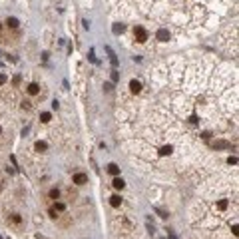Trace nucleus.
Wrapping results in <instances>:
<instances>
[{
    "mask_svg": "<svg viewBox=\"0 0 239 239\" xmlns=\"http://www.w3.org/2000/svg\"><path fill=\"white\" fill-rule=\"evenodd\" d=\"M155 213H158L159 217H167V213L163 211V209H158V207H155Z\"/></svg>",
    "mask_w": 239,
    "mask_h": 239,
    "instance_id": "obj_22",
    "label": "nucleus"
},
{
    "mask_svg": "<svg viewBox=\"0 0 239 239\" xmlns=\"http://www.w3.org/2000/svg\"><path fill=\"white\" fill-rule=\"evenodd\" d=\"M34 150H36V152H46L48 144L46 141H36V144H34Z\"/></svg>",
    "mask_w": 239,
    "mask_h": 239,
    "instance_id": "obj_11",
    "label": "nucleus"
},
{
    "mask_svg": "<svg viewBox=\"0 0 239 239\" xmlns=\"http://www.w3.org/2000/svg\"><path fill=\"white\" fill-rule=\"evenodd\" d=\"M110 205H112V207H120V205H122V197H120L118 193L110 197Z\"/></svg>",
    "mask_w": 239,
    "mask_h": 239,
    "instance_id": "obj_9",
    "label": "nucleus"
},
{
    "mask_svg": "<svg viewBox=\"0 0 239 239\" xmlns=\"http://www.w3.org/2000/svg\"><path fill=\"white\" fill-rule=\"evenodd\" d=\"M108 173H112L114 177H118L120 175V166L118 163H110V166H108Z\"/></svg>",
    "mask_w": 239,
    "mask_h": 239,
    "instance_id": "obj_8",
    "label": "nucleus"
},
{
    "mask_svg": "<svg viewBox=\"0 0 239 239\" xmlns=\"http://www.w3.org/2000/svg\"><path fill=\"white\" fill-rule=\"evenodd\" d=\"M26 92L30 94V96H36V94H40V86H38V84H36V82H32V84H28Z\"/></svg>",
    "mask_w": 239,
    "mask_h": 239,
    "instance_id": "obj_5",
    "label": "nucleus"
},
{
    "mask_svg": "<svg viewBox=\"0 0 239 239\" xmlns=\"http://www.w3.org/2000/svg\"><path fill=\"white\" fill-rule=\"evenodd\" d=\"M40 120H42L44 124H48V122L52 120V114H50V112H42V114H40Z\"/></svg>",
    "mask_w": 239,
    "mask_h": 239,
    "instance_id": "obj_13",
    "label": "nucleus"
},
{
    "mask_svg": "<svg viewBox=\"0 0 239 239\" xmlns=\"http://www.w3.org/2000/svg\"><path fill=\"white\" fill-rule=\"evenodd\" d=\"M104 88H106V92H112V84L108 82V84H104Z\"/></svg>",
    "mask_w": 239,
    "mask_h": 239,
    "instance_id": "obj_25",
    "label": "nucleus"
},
{
    "mask_svg": "<svg viewBox=\"0 0 239 239\" xmlns=\"http://www.w3.org/2000/svg\"><path fill=\"white\" fill-rule=\"evenodd\" d=\"M6 26H8V28H12V30H16V28L20 26L18 18H14V16H10V18H6Z\"/></svg>",
    "mask_w": 239,
    "mask_h": 239,
    "instance_id": "obj_7",
    "label": "nucleus"
},
{
    "mask_svg": "<svg viewBox=\"0 0 239 239\" xmlns=\"http://www.w3.org/2000/svg\"><path fill=\"white\" fill-rule=\"evenodd\" d=\"M130 90H132V94H139L141 92V84H139L138 80H132L130 82Z\"/></svg>",
    "mask_w": 239,
    "mask_h": 239,
    "instance_id": "obj_6",
    "label": "nucleus"
},
{
    "mask_svg": "<svg viewBox=\"0 0 239 239\" xmlns=\"http://www.w3.org/2000/svg\"><path fill=\"white\" fill-rule=\"evenodd\" d=\"M227 205H229V201H227V199H221V201L217 203L219 209H227Z\"/></svg>",
    "mask_w": 239,
    "mask_h": 239,
    "instance_id": "obj_17",
    "label": "nucleus"
},
{
    "mask_svg": "<svg viewBox=\"0 0 239 239\" xmlns=\"http://www.w3.org/2000/svg\"><path fill=\"white\" fill-rule=\"evenodd\" d=\"M213 146H215V147H231L229 144H227V141H215Z\"/></svg>",
    "mask_w": 239,
    "mask_h": 239,
    "instance_id": "obj_19",
    "label": "nucleus"
},
{
    "mask_svg": "<svg viewBox=\"0 0 239 239\" xmlns=\"http://www.w3.org/2000/svg\"><path fill=\"white\" fill-rule=\"evenodd\" d=\"M167 235H169V239H177V237H175V235H173L172 231H167Z\"/></svg>",
    "mask_w": 239,
    "mask_h": 239,
    "instance_id": "obj_26",
    "label": "nucleus"
},
{
    "mask_svg": "<svg viewBox=\"0 0 239 239\" xmlns=\"http://www.w3.org/2000/svg\"><path fill=\"white\" fill-rule=\"evenodd\" d=\"M88 58H90V62H94V64H100L98 58H96V54H94V50H90V56H88Z\"/></svg>",
    "mask_w": 239,
    "mask_h": 239,
    "instance_id": "obj_18",
    "label": "nucleus"
},
{
    "mask_svg": "<svg viewBox=\"0 0 239 239\" xmlns=\"http://www.w3.org/2000/svg\"><path fill=\"white\" fill-rule=\"evenodd\" d=\"M72 181L76 183V185H84V183H88V175L86 173H74Z\"/></svg>",
    "mask_w": 239,
    "mask_h": 239,
    "instance_id": "obj_3",
    "label": "nucleus"
},
{
    "mask_svg": "<svg viewBox=\"0 0 239 239\" xmlns=\"http://www.w3.org/2000/svg\"><path fill=\"white\" fill-rule=\"evenodd\" d=\"M0 133H2V128H0Z\"/></svg>",
    "mask_w": 239,
    "mask_h": 239,
    "instance_id": "obj_27",
    "label": "nucleus"
},
{
    "mask_svg": "<svg viewBox=\"0 0 239 239\" xmlns=\"http://www.w3.org/2000/svg\"><path fill=\"white\" fill-rule=\"evenodd\" d=\"M133 36H136V40H138L139 44L147 42V32H146V28H141V26H136V28H133Z\"/></svg>",
    "mask_w": 239,
    "mask_h": 239,
    "instance_id": "obj_1",
    "label": "nucleus"
},
{
    "mask_svg": "<svg viewBox=\"0 0 239 239\" xmlns=\"http://www.w3.org/2000/svg\"><path fill=\"white\" fill-rule=\"evenodd\" d=\"M64 209H66V203H62V201L54 203V211H64Z\"/></svg>",
    "mask_w": 239,
    "mask_h": 239,
    "instance_id": "obj_15",
    "label": "nucleus"
},
{
    "mask_svg": "<svg viewBox=\"0 0 239 239\" xmlns=\"http://www.w3.org/2000/svg\"><path fill=\"white\" fill-rule=\"evenodd\" d=\"M0 239H2V237H0Z\"/></svg>",
    "mask_w": 239,
    "mask_h": 239,
    "instance_id": "obj_29",
    "label": "nucleus"
},
{
    "mask_svg": "<svg viewBox=\"0 0 239 239\" xmlns=\"http://www.w3.org/2000/svg\"><path fill=\"white\" fill-rule=\"evenodd\" d=\"M48 195H50V199H58V197H60V189H56V187H54V189H50V193H48Z\"/></svg>",
    "mask_w": 239,
    "mask_h": 239,
    "instance_id": "obj_16",
    "label": "nucleus"
},
{
    "mask_svg": "<svg viewBox=\"0 0 239 239\" xmlns=\"http://www.w3.org/2000/svg\"><path fill=\"white\" fill-rule=\"evenodd\" d=\"M227 163H229V166H235V163H237V158H235V155H231V158L227 159Z\"/></svg>",
    "mask_w": 239,
    "mask_h": 239,
    "instance_id": "obj_21",
    "label": "nucleus"
},
{
    "mask_svg": "<svg viewBox=\"0 0 239 239\" xmlns=\"http://www.w3.org/2000/svg\"><path fill=\"white\" fill-rule=\"evenodd\" d=\"M112 185L116 187V189H124V185H126V183H124V179H122V177H120V175H118V177H114Z\"/></svg>",
    "mask_w": 239,
    "mask_h": 239,
    "instance_id": "obj_10",
    "label": "nucleus"
},
{
    "mask_svg": "<svg viewBox=\"0 0 239 239\" xmlns=\"http://www.w3.org/2000/svg\"><path fill=\"white\" fill-rule=\"evenodd\" d=\"M12 221H14V223H20L22 219H20V215H18V213H14V215H12Z\"/></svg>",
    "mask_w": 239,
    "mask_h": 239,
    "instance_id": "obj_23",
    "label": "nucleus"
},
{
    "mask_svg": "<svg viewBox=\"0 0 239 239\" xmlns=\"http://www.w3.org/2000/svg\"><path fill=\"white\" fill-rule=\"evenodd\" d=\"M0 28H2V24H0Z\"/></svg>",
    "mask_w": 239,
    "mask_h": 239,
    "instance_id": "obj_28",
    "label": "nucleus"
},
{
    "mask_svg": "<svg viewBox=\"0 0 239 239\" xmlns=\"http://www.w3.org/2000/svg\"><path fill=\"white\" fill-rule=\"evenodd\" d=\"M172 152H173L172 146H161V147H159V155H169Z\"/></svg>",
    "mask_w": 239,
    "mask_h": 239,
    "instance_id": "obj_12",
    "label": "nucleus"
},
{
    "mask_svg": "<svg viewBox=\"0 0 239 239\" xmlns=\"http://www.w3.org/2000/svg\"><path fill=\"white\" fill-rule=\"evenodd\" d=\"M112 30H114V34H122L124 30H126V26H124V24H114Z\"/></svg>",
    "mask_w": 239,
    "mask_h": 239,
    "instance_id": "obj_14",
    "label": "nucleus"
},
{
    "mask_svg": "<svg viewBox=\"0 0 239 239\" xmlns=\"http://www.w3.org/2000/svg\"><path fill=\"white\" fill-rule=\"evenodd\" d=\"M106 52H108V56H110V62H112V68L114 70H118V66H120V62H118V56H116V52H114L110 46H106Z\"/></svg>",
    "mask_w": 239,
    "mask_h": 239,
    "instance_id": "obj_2",
    "label": "nucleus"
},
{
    "mask_svg": "<svg viewBox=\"0 0 239 239\" xmlns=\"http://www.w3.org/2000/svg\"><path fill=\"white\" fill-rule=\"evenodd\" d=\"M6 74H0V84H6Z\"/></svg>",
    "mask_w": 239,
    "mask_h": 239,
    "instance_id": "obj_24",
    "label": "nucleus"
},
{
    "mask_svg": "<svg viewBox=\"0 0 239 239\" xmlns=\"http://www.w3.org/2000/svg\"><path fill=\"white\" fill-rule=\"evenodd\" d=\"M118 80H120V74L116 70H112V82H118Z\"/></svg>",
    "mask_w": 239,
    "mask_h": 239,
    "instance_id": "obj_20",
    "label": "nucleus"
},
{
    "mask_svg": "<svg viewBox=\"0 0 239 239\" xmlns=\"http://www.w3.org/2000/svg\"><path fill=\"white\" fill-rule=\"evenodd\" d=\"M155 38H158L159 42H167V40H169V32H167L166 28H159L158 34H155Z\"/></svg>",
    "mask_w": 239,
    "mask_h": 239,
    "instance_id": "obj_4",
    "label": "nucleus"
}]
</instances>
